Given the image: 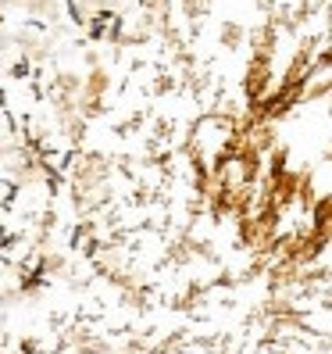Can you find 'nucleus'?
I'll use <instances>...</instances> for the list:
<instances>
[{"label":"nucleus","mask_w":332,"mask_h":354,"mask_svg":"<svg viewBox=\"0 0 332 354\" xmlns=\"http://www.w3.org/2000/svg\"><path fill=\"white\" fill-rule=\"evenodd\" d=\"M0 4H4V0H0Z\"/></svg>","instance_id":"obj_2"},{"label":"nucleus","mask_w":332,"mask_h":354,"mask_svg":"<svg viewBox=\"0 0 332 354\" xmlns=\"http://www.w3.org/2000/svg\"><path fill=\"white\" fill-rule=\"evenodd\" d=\"M0 47H4V32H0Z\"/></svg>","instance_id":"obj_1"}]
</instances>
